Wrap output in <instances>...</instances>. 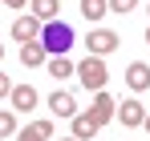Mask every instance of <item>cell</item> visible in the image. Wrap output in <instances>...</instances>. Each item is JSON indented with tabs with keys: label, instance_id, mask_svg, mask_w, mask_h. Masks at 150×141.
Returning <instances> with one entry per match:
<instances>
[{
	"label": "cell",
	"instance_id": "1",
	"mask_svg": "<svg viewBox=\"0 0 150 141\" xmlns=\"http://www.w3.org/2000/svg\"><path fill=\"white\" fill-rule=\"evenodd\" d=\"M41 48H45V57H69V48H73V28L65 20L41 24Z\"/></svg>",
	"mask_w": 150,
	"mask_h": 141
},
{
	"label": "cell",
	"instance_id": "2",
	"mask_svg": "<svg viewBox=\"0 0 150 141\" xmlns=\"http://www.w3.org/2000/svg\"><path fill=\"white\" fill-rule=\"evenodd\" d=\"M73 77L81 81V89L101 93V89H105V81H110V69H105V61H101V57H85V61L73 69Z\"/></svg>",
	"mask_w": 150,
	"mask_h": 141
},
{
	"label": "cell",
	"instance_id": "3",
	"mask_svg": "<svg viewBox=\"0 0 150 141\" xmlns=\"http://www.w3.org/2000/svg\"><path fill=\"white\" fill-rule=\"evenodd\" d=\"M118 45H122V40H118V32H110V28H93V32L85 36V48H89V57H110Z\"/></svg>",
	"mask_w": 150,
	"mask_h": 141
},
{
	"label": "cell",
	"instance_id": "4",
	"mask_svg": "<svg viewBox=\"0 0 150 141\" xmlns=\"http://www.w3.org/2000/svg\"><path fill=\"white\" fill-rule=\"evenodd\" d=\"M114 117H122V125H126V129H138V125L146 121V105H142L138 97H130V101H122V105L114 109Z\"/></svg>",
	"mask_w": 150,
	"mask_h": 141
},
{
	"label": "cell",
	"instance_id": "5",
	"mask_svg": "<svg viewBox=\"0 0 150 141\" xmlns=\"http://www.w3.org/2000/svg\"><path fill=\"white\" fill-rule=\"evenodd\" d=\"M12 40H21V45H28V40H41V20L37 16H16L12 20Z\"/></svg>",
	"mask_w": 150,
	"mask_h": 141
},
{
	"label": "cell",
	"instance_id": "6",
	"mask_svg": "<svg viewBox=\"0 0 150 141\" xmlns=\"http://www.w3.org/2000/svg\"><path fill=\"white\" fill-rule=\"evenodd\" d=\"M114 109H118V101H114V97L105 93V89H101V93H93V105H89V117L98 121V125H110V121H114Z\"/></svg>",
	"mask_w": 150,
	"mask_h": 141
},
{
	"label": "cell",
	"instance_id": "7",
	"mask_svg": "<svg viewBox=\"0 0 150 141\" xmlns=\"http://www.w3.org/2000/svg\"><path fill=\"white\" fill-rule=\"evenodd\" d=\"M49 109L57 113V117H73L77 113V97L69 93V89H53L49 93Z\"/></svg>",
	"mask_w": 150,
	"mask_h": 141
},
{
	"label": "cell",
	"instance_id": "8",
	"mask_svg": "<svg viewBox=\"0 0 150 141\" xmlns=\"http://www.w3.org/2000/svg\"><path fill=\"white\" fill-rule=\"evenodd\" d=\"M126 85H130L134 93H146L150 89V65L146 61H134V65L126 69Z\"/></svg>",
	"mask_w": 150,
	"mask_h": 141
},
{
	"label": "cell",
	"instance_id": "9",
	"mask_svg": "<svg viewBox=\"0 0 150 141\" xmlns=\"http://www.w3.org/2000/svg\"><path fill=\"white\" fill-rule=\"evenodd\" d=\"M8 101H12V113H16V109H21V113H28V109H33L41 97H37V89H33V85H12Z\"/></svg>",
	"mask_w": 150,
	"mask_h": 141
},
{
	"label": "cell",
	"instance_id": "10",
	"mask_svg": "<svg viewBox=\"0 0 150 141\" xmlns=\"http://www.w3.org/2000/svg\"><path fill=\"white\" fill-rule=\"evenodd\" d=\"M69 121H73V133H69V137H77V141H93V137H98V129H101L89 113H73Z\"/></svg>",
	"mask_w": 150,
	"mask_h": 141
},
{
	"label": "cell",
	"instance_id": "11",
	"mask_svg": "<svg viewBox=\"0 0 150 141\" xmlns=\"http://www.w3.org/2000/svg\"><path fill=\"white\" fill-rule=\"evenodd\" d=\"M57 12H61V0H28V16H37L41 24L57 20Z\"/></svg>",
	"mask_w": 150,
	"mask_h": 141
},
{
	"label": "cell",
	"instance_id": "12",
	"mask_svg": "<svg viewBox=\"0 0 150 141\" xmlns=\"http://www.w3.org/2000/svg\"><path fill=\"white\" fill-rule=\"evenodd\" d=\"M49 57H45V48H41V40H28V45H21V65L25 69H41Z\"/></svg>",
	"mask_w": 150,
	"mask_h": 141
},
{
	"label": "cell",
	"instance_id": "13",
	"mask_svg": "<svg viewBox=\"0 0 150 141\" xmlns=\"http://www.w3.org/2000/svg\"><path fill=\"white\" fill-rule=\"evenodd\" d=\"M53 137V121H33L28 129H16V141H49Z\"/></svg>",
	"mask_w": 150,
	"mask_h": 141
},
{
	"label": "cell",
	"instance_id": "14",
	"mask_svg": "<svg viewBox=\"0 0 150 141\" xmlns=\"http://www.w3.org/2000/svg\"><path fill=\"white\" fill-rule=\"evenodd\" d=\"M45 65H49V77H57V81H65V77H73V61H69V57H49V61H45Z\"/></svg>",
	"mask_w": 150,
	"mask_h": 141
},
{
	"label": "cell",
	"instance_id": "15",
	"mask_svg": "<svg viewBox=\"0 0 150 141\" xmlns=\"http://www.w3.org/2000/svg\"><path fill=\"white\" fill-rule=\"evenodd\" d=\"M110 8H105V0H81V16L85 20H101Z\"/></svg>",
	"mask_w": 150,
	"mask_h": 141
},
{
	"label": "cell",
	"instance_id": "16",
	"mask_svg": "<svg viewBox=\"0 0 150 141\" xmlns=\"http://www.w3.org/2000/svg\"><path fill=\"white\" fill-rule=\"evenodd\" d=\"M4 137H16V113L12 109H0V141Z\"/></svg>",
	"mask_w": 150,
	"mask_h": 141
},
{
	"label": "cell",
	"instance_id": "17",
	"mask_svg": "<svg viewBox=\"0 0 150 141\" xmlns=\"http://www.w3.org/2000/svg\"><path fill=\"white\" fill-rule=\"evenodd\" d=\"M105 8H110V12H134L138 0H105Z\"/></svg>",
	"mask_w": 150,
	"mask_h": 141
},
{
	"label": "cell",
	"instance_id": "18",
	"mask_svg": "<svg viewBox=\"0 0 150 141\" xmlns=\"http://www.w3.org/2000/svg\"><path fill=\"white\" fill-rule=\"evenodd\" d=\"M8 93H12V81H8V77L0 73V97H8Z\"/></svg>",
	"mask_w": 150,
	"mask_h": 141
},
{
	"label": "cell",
	"instance_id": "19",
	"mask_svg": "<svg viewBox=\"0 0 150 141\" xmlns=\"http://www.w3.org/2000/svg\"><path fill=\"white\" fill-rule=\"evenodd\" d=\"M4 4H8V8H25V0H4Z\"/></svg>",
	"mask_w": 150,
	"mask_h": 141
},
{
	"label": "cell",
	"instance_id": "20",
	"mask_svg": "<svg viewBox=\"0 0 150 141\" xmlns=\"http://www.w3.org/2000/svg\"><path fill=\"white\" fill-rule=\"evenodd\" d=\"M142 129H146V133H150V113H146V121H142Z\"/></svg>",
	"mask_w": 150,
	"mask_h": 141
},
{
	"label": "cell",
	"instance_id": "21",
	"mask_svg": "<svg viewBox=\"0 0 150 141\" xmlns=\"http://www.w3.org/2000/svg\"><path fill=\"white\" fill-rule=\"evenodd\" d=\"M0 61H4V45H0Z\"/></svg>",
	"mask_w": 150,
	"mask_h": 141
},
{
	"label": "cell",
	"instance_id": "22",
	"mask_svg": "<svg viewBox=\"0 0 150 141\" xmlns=\"http://www.w3.org/2000/svg\"><path fill=\"white\" fill-rule=\"evenodd\" d=\"M146 45H150V28H146Z\"/></svg>",
	"mask_w": 150,
	"mask_h": 141
},
{
	"label": "cell",
	"instance_id": "23",
	"mask_svg": "<svg viewBox=\"0 0 150 141\" xmlns=\"http://www.w3.org/2000/svg\"><path fill=\"white\" fill-rule=\"evenodd\" d=\"M61 141H77V137H61Z\"/></svg>",
	"mask_w": 150,
	"mask_h": 141
}]
</instances>
